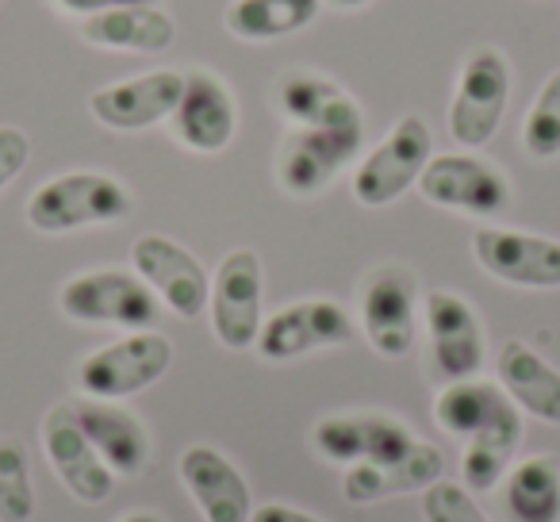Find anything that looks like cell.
I'll return each instance as SVG.
<instances>
[{"mask_svg":"<svg viewBox=\"0 0 560 522\" xmlns=\"http://www.w3.org/2000/svg\"><path fill=\"white\" fill-rule=\"evenodd\" d=\"M135 211L131 188L101 170L58 173L43 181L27 200V223L43 234H70L85 227L124 223Z\"/></svg>","mask_w":560,"mask_h":522,"instance_id":"cell-1","label":"cell"},{"mask_svg":"<svg viewBox=\"0 0 560 522\" xmlns=\"http://www.w3.org/2000/svg\"><path fill=\"white\" fill-rule=\"evenodd\" d=\"M58 308L66 320L81 327H119V330H150L158 323L162 300L150 292L139 274L127 269H89L62 285Z\"/></svg>","mask_w":560,"mask_h":522,"instance_id":"cell-2","label":"cell"},{"mask_svg":"<svg viewBox=\"0 0 560 522\" xmlns=\"http://www.w3.org/2000/svg\"><path fill=\"white\" fill-rule=\"evenodd\" d=\"M511 101V62L499 47H476L460 62L450 101V135L457 147L480 150L495 139Z\"/></svg>","mask_w":560,"mask_h":522,"instance_id":"cell-3","label":"cell"},{"mask_svg":"<svg viewBox=\"0 0 560 522\" xmlns=\"http://www.w3.org/2000/svg\"><path fill=\"white\" fill-rule=\"evenodd\" d=\"M173 366V343L162 330H127L78 366V388L93 399H127L158 384Z\"/></svg>","mask_w":560,"mask_h":522,"instance_id":"cell-4","label":"cell"},{"mask_svg":"<svg viewBox=\"0 0 560 522\" xmlns=\"http://www.w3.org/2000/svg\"><path fill=\"white\" fill-rule=\"evenodd\" d=\"M434 158V135L422 116H404L353 170V200L365 208H388L411 185H419L422 170Z\"/></svg>","mask_w":560,"mask_h":522,"instance_id":"cell-5","label":"cell"},{"mask_svg":"<svg viewBox=\"0 0 560 522\" xmlns=\"http://www.w3.org/2000/svg\"><path fill=\"white\" fill-rule=\"evenodd\" d=\"M361 330L381 358H407L419 330V281L404 266H381L369 274L358 308Z\"/></svg>","mask_w":560,"mask_h":522,"instance_id":"cell-6","label":"cell"},{"mask_svg":"<svg viewBox=\"0 0 560 522\" xmlns=\"http://www.w3.org/2000/svg\"><path fill=\"white\" fill-rule=\"evenodd\" d=\"M350 338H353L350 312L330 297H312L269 315L261 323V330H257L254 350L261 361H296L315 350L346 346Z\"/></svg>","mask_w":560,"mask_h":522,"instance_id":"cell-7","label":"cell"},{"mask_svg":"<svg viewBox=\"0 0 560 522\" xmlns=\"http://www.w3.org/2000/svg\"><path fill=\"white\" fill-rule=\"evenodd\" d=\"M422 200L434 208L465 211L476 219H491L511 208V181L503 170L476 154H434L419 177Z\"/></svg>","mask_w":560,"mask_h":522,"instance_id":"cell-8","label":"cell"},{"mask_svg":"<svg viewBox=\"0 0 560 522\" xmlns=\"http://www.w3.org/2000/svg\"><path fill=\"white\" fill-rule=\"evenodd\" d=\"M211 330L226 350H249L261 330V257L238 246L219 262L208 297Z\"/></svg>","mask_w":560,"mask_h":522,"instance_id":"cell-9","label":"cell"},{"mask_svg":"<svg viewBox=\"0 0 560 522\" xmlns=\"http://www.w3.org/2000/svg\"><path fill=\"white\" fill-rule=\"evenodd\" d=\"M131 266L173 315L196 320L200 312H208V269L200 266V257L188 254L170 234H139L131 246Z\"/></svg>","mask_w":560,"mask_h":522,"instance_id":"cell-10","label":"cell"},{"mask_svg":"<svg viewBox=\"0 0 560 522\" xmlns=\"http://www.w3.org/2000/svg\"><path fill=\"white\" fill-rule=\"evenodd\" d=\"M427 315V338H430V373L442 384L468 381L483 369V323L476 308L457 292H430L422 300Z\"/></svg>","mask_w":560,"mask_h":522,"instance_id":"cell-11","label":"cell"},{"mask_svg":"<svg viewBox=\"0 0 560 522\" xmlns=\"http://www.w3.org/2000/svg\"><path fill=\"white\" fill-rule=\"evenodd\" d=\"M472 257L483 274L514 289H560V242L545 234L480 227L472 234Z\"/></svg>","mask_w":560,"mask_h":522,"instance_id":"cell-12","label":"cell"},{"mask_svg":"<svg viewBox=\"0 0 560 522\" xmlns=\"http://www.w3.org/2000/svg\"><path fill=\"white\" fill-rule=\"evenodd\" d=\"M43 453L62 488L81 503H104L116 488V473L104 465V457L85 438L73 404H55L43 415Z\"/></svg>","mask_w":560,"mask_h":522,"instance_id":"cell-13","label":"cell"},{"mask_svg":"<svg viewBox=\"0 0 560 522\" xmlns=\"http://www.w3.org/2000/svg\"><path fill=\"white\" fill-rule=\"evenodd\" d=\"M173 135L192 154H223L238 131V104L219 73L192 70L185 73V89L170 116Z\"/></svg>","mask_w":560,"mask_h":522,"instance_id":"cell-14","label":"cell"},{"mask_svg":"<svg viewBox=\"0 0 560 522\" xmlns=\"http://www.w3.org/2000/svg\"><path fill=\"white\" fill-rule=\"evenodd\" d=\"M315 450L335 465H388L415 450L419 438L392 415H327L315 427Z\"/></svg>","mask_w":560,"mask_h":522,"instance_id":"cell-15","label":"cell"},{"mask_svg":"<svg viewBox=\"0 0 560 522\" xmlns=\"http://www.w3.org/2000/svg\"><path fill=\"white\" fill-rule=\"evenodd\" d=\"M180 89H185V73L177 70L139 73V78L96 89L89 96V112L108 131H147V127L173 116V108L180 101Z\"/></svg>","mask_w":560,"mask_h":522,"instance_id":"cell-16","label":"cell"},{"mask_svg":"<svg viewBox=\"0 0 560 522\" xmlns=\"http://www.w3.org/2000/svg\"><path fill=\"white\" fill-rule=\"evenodd\" d=\"M361 154V135L315 131V127H292L277 158V177L284 193L315 196Z\"/></svg>","mask_w":560,"mask_h":522,"instance_id":"cell-17","label":"cell"},{"mask_svg":"<svg viewBox=\"0 0 560 522\" xmlns=\"http://www.w3.org/2000/svg\"><path fill=\"white\" fill-rule=\"evenodd\" d=\"M280 116L292 127H315V131H342L365 139V119L361 108L342 85L312 70H289L272 85Z\"/></svg>","mask_w":560,"mask_h":522,"instance_id":"cell-18","label":"cell"},{"mask_svg":"<svg viewBox=\"0 0 560 522\" xmlns=\"http://www.w3.org/2000/svg\"><path fill=\"white\" fill-rule=\"evenodd\" d=\"M73 415H78L93 450L101 453L104 465L116 476H142L150 468L154 442H150V430L142 427L139 415L119 407L116 399H93V396L73 399Z\"/></svg>","mask_w":560,"mask_h":522,"instance_id":"cell-19","label":"cell"},{"mask_svg":"<svg viewBox=\"0 0 560 522\" xmlns=\"http://www.w3.org/2000/svg\"><path fill=\"white\" fill-rule=\"evenodd\" d=\"M177 468L203 522H249V484L226 453H219L215 445H188Z\"/></svg>","mask_w":560,"mask_h":522,"instance_id":"cell-20","label":"cell"},{"mask_svg":"<svg viewBox=\"0 0 560 522\" xmlns=\"http://www.w3.org/2000/svg\"><path fill=\"white\" fill-rule=\"evenodd\" d=\"M434 422L445 434L468 442V438L488 434V430L522 427V411L503 388H495L491 381H480V376H468V381H453L438 392Z\"/></svg>","mask_w":560,"mask_h":522,"instance_id":"cell-21","label":"cell"},{"mask_svg":"<svg viewBox=\"0 0 560 522\" xmlns=\"http://www.w3.org/2000/svg\"><path fill=\"white\" fill-rule=\"evenodd\" d=\"M445 473V457L427 442H415L411 453L388 465H350L342 476V496L350 503H381L392 496H407V491H427Z\"/></svg>","mask_w":560,"mask_h":522,"instance_id":"cell-22","label":"cell"},{"mask_svg":"<svg viewBox=\"0 0 560 522\" xmlns=\"http://www.w3.org/2000/svg\"><path fill=\"white\" fill-rule=\"evenodd\" d=\"M81 39L101 50H131V55H158L177 39V20L162 4H127L81 20Z\"/></svg>","mask_w":560,"mask_h":522,"instance_id":"cell-23","label":"cell"},{"mask_svg":"<svg viewBox=\"0 0 560 522\" xmlns=\"http://www.w3.org/2000/svg\"><path fill=\"white\" fill-rule=\"evenodd\" d=\"M499 388L514 399V407L534 419L549 422V427H560V369H552L534 346L511 343L499 346Z\"/></svg>","mask_w":560,"mask_h":522,"instance_id":"cell-24","label":"cell"},{"mask_svg":"<svg viewBox=\"0 0 560 522\" xmlns=\"http://www.w3.org/2000/svg\"><path fill=\"white\" fill-rule=\"evenodd\" d=\"M503 507L511 522H560V461L534 453L503 476Z\"/></svg>","mask_w":560,"mask_h":522,"instance_id":"cell-25","label":"cell"},{"mask_svg":"<svg viewBox=\"0 0 560 522\" xmlns=\"http://www.w3.org/2000/svg\"><path fill=\"white\" fill-rule=\"evenodd\" d=\"M323 0H231L223 27L242 43L289 39L319 20Z\"/></svg>","mask_w":560,"mask_h":522,"instance_id":"cell-26","label":"cell"},{"mask_svg":"<svg viewBox=\"0 0 560 522\" xmlns=\"http://www.w3.org/2000/svg\"><path fill=\"white\" fill-rule=\"evenodd\" d=\"M522 442V427H503L476 434L465 442V488L468 491H491L495 484H503V476L514 465V450Z\"/></svg>","mask_w":560,"mask_h":522,"instance_id":"cell-27","label":"cell"},{"mask_svg":"<svg viewBox=\"0 0 560 522\" xmlns=\"http://www.w3.org/2000/svg\"><path fill=\"white\" fill-rule=\"evenodd\" d=\"M35 519V480L24 438H0V522Z\"/></svg>","mask_w":560,"mask_h":522,"instance_id":"cell-28","label":"cell"},{"mask_svg":"<svg viewBox=\"0 0 560 522\" xmlns=\"http://www.w3.org/2000/svg\"><path fill=\"white\" fill-rule=\"evenodd\" d=\"M522 147L537 162L560 158V70L549 73L545 85L537 89L534 104L522 119Z\"/></svg>","mask_w":560,"mask_h":522,"instance_id":"cell-29","label":"cell"},{"mask_svg":"<svg viewBox=\"0 0 560 522\" xmlns=\"http://www.w3.org/2000/svg\"><path fill=\"white\" fill-rule=\"evenodd\" d=\"M422 522H491L465 484L438 480L422 491Z\"/></svg>","mask_w":560,"mask_h":522,"instance_id":"cell-30","label":"cell"},{"mask_svg":"<svg viewBox=\"0 0 560 522\" xmlns=\"http://www.w3.org/2000/svg\"><path fill=\"white\" fill-rule=\"evenodd\" d=\"M27 158H32V139L12 124L0 127V193L24 173Z\"/></svg>","mask_w":560,"mask_h":522,"instance_id":"cell-31","label":"cell"},{"mask_svg":"<svg viewBox=\"0 0 560 522\" xmlns=\"http://www.w3.org/2000/svg\"><path fill=\"white\" fill-rule=\"evenodd\" d=\"M66 16H96V12L108 9H127V4H162V0H55Z\"/></svg>","mask_w":560,"mask_h":522,"instance_id":"cell-32","label":"cell"},{"mask_svg":"<svg viewBox=\"0 0 560 522\" xmlns=\"http://www.w3.org/2000/svg\"><path fill=\"white\" fill-rule=\"evenodd\" d=\"M249 522H323L319 514H307L300 507H289V503H265L249 514Z\"/></svg>","mask_w":560,"mask_h":522,"instance_id":"cell-33","label":"cell"},{"mask_svg":"<svg viewBox=\"0 0 560 522\" xmlns=\"http://www.w3.org/2000/svg\"><path fill=\"white\" fill-rule=\"evenodd\" d=\"M116 522H165L162 514H154V511H131V514H124V519H116Z\"/></svg>","mask_w":560,"mask_h":522,"instance_id":"cell-34","label":"cell"},{"mask_svg":"<svg viewBox=\"0 0 560 522\" xmlns=\"http://www.w3.org/2000/svg\"><path fill=\"white\" fill-rule=\"evenodd\" d=\"M327 4H335V9H346V12H353V9H365V4H373V0H327Z\"/></svg>","mask_w":560,"mask_h":522,"instance_id":"cell-35","label":"cell"}]
</instances>
